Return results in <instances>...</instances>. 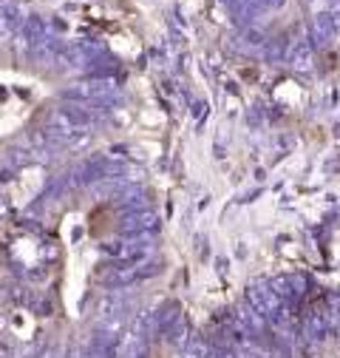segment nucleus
Here are the masks:
<instances>
[{
    "mask_svg": "<svg viewBox=\"0 0 340 358\" xmlns=\"http://www.w3.org/2000/svg\"><path fill=\"white\" fill-rule=\"evenodd\" d=\"M289 66L295 69V71H312V66H315V49L309 46L306 40H301V43H295L292 46V51H289Z\"/></svg>",
    "mask_w": 340,
    "mask_h": 358,
    "instance_id": "1",
    "label": "nucleus"
},
{
    "mask_svg": "<svg viewBox=\"0 0 340 358\" xmlns=\"http://www.w3.org/2000/svg\"><path fill=\"white\" fill-rule=\"evenodd\" d=\"M312 35H315V43H318V46H329V43L334 40L337 26H334V20H332L329 12H318V15H315V20H312Z\"/></svg>",
    "mask_w": 340,
    "mask_h": 358,
    "instance_id": "2",
    "label": "nucleus"
},
{
    "mask_svg": "<svg viewBox=\"0 0 340 358\" xmlns=\"http://www.w3.org/2000/svg\"><path fill=\"white\" fill-rule=\"evenodd\" d=\"M329 15H332V20H334V26H337V32H340V0H329V9H326Z\"/></svg>",
    "mask_w": 340,
    "mask_h": 358,
    "instance_id": "3",
    "label": "nucleus"
}]
</instances>
